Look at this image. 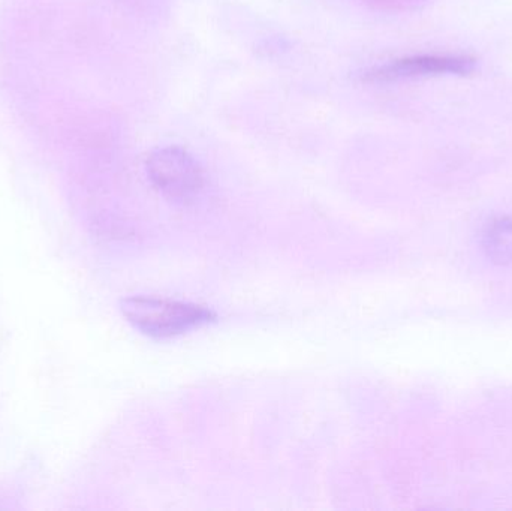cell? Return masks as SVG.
I'll return each mask as SVG.
<instances>
[{
  "label": "cell",
  "instance_id": "6da1fadb",
  "mask_svg": "<svg viewBox=\"0 0 512 511\" xmlns=\"http://www.w3.org/2000/svg\"><path fill=\"white\" fill-rule=\"evenodd\" d=\"M123 317L143 335L171 339L216 321V314L195 303L159 297H126L120 302Z\"/></svg>",
  "mask_w": 512,
  "mask_h": 511
},
{
  "label": "cell",
  "instance_id": "7a4b0ae2",
  "mask_svg": "<svg viewBox=\"0 0 512 511\" xmlns=\"http://www.w3.org/2000/svg\"><path fill=\"white\" fill-rule=\"evenodd\" d=\"M146 168L152 185L177 203L195 200L206 185V176L197 159L179 146L156 149L147 159Z\"/></svg>",
  "mask_w": 512,
  "mask_h": 511
},
{
  "label": "cell",
  "instance_id": "3957f363",
  "mask_svg": "<svg viewBox=\"0 0 512 511\" xmlns=\"http://www.w3.org/2000/svg\"><path fill=\"white\" fill-rule=\"evenodd\" d=\"M477 59L466 54H415L400 57L363 72L366 83H394L441 75H468L475 71Z\"/></svg>",
  "mask_w": 512,
  "mask_h": 511
},
{
  "label": "cell",
  "instance_id": "277c9868",
  "mask_svg": "<svg viewBox=\"0 0 512 511\" xmlns=\"http://www.w3.org/2000/svg\"><path fill=\"white\" fill-rule=\"evenodd\" d=\"M483 246L493 263L512 266V218L490 222L484 230Z\"/></svg>",
  "mask_w": 512,
  "mask_h": 511
},
{
  "label": "cell",
  "instance_id": "5b68a950",
  "mask_svg": "<svg viewBox=\"0 0 512 511\" xmlns=\"http://www.w3.org/2000/svg\"><path fill=\"white\" fill-rule=\"evenodd\" d=\"M126 2L137 3V2H153V0H126Z\"/></svg>",
  "mask_w": 512,
  "mask_h": 511
}]
</instances>
